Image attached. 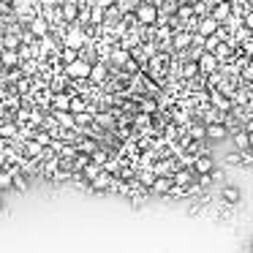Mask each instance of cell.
Wrapping results in <instances>:
<instances>
[{
    "mask_svg": "<svg viewBox=\"0 0 253 253\" xmlns=\"http://www.w3.org/2000/svg\"><path fill=\"white\" fill-rule=\"evenodd\" d=\"M6 188H14V174L8 169H0V191H6Z\"/></svg>",
    "mask_w": 253,
    "mask_h": 253,
    "instance_id": "obj_25",
    "label": "cell"
},
{
    "mask_svg": "<svg viewBox=\"0 0 253 253\" xmlns=\"http://www.w3.org/2000/svg\"><path fill=\"white\" fill-rule=\"evenodd\" d=\"M77 57H79V49H71V46H63V49H60V63H63V66L74 63Z\"/></svg>",
    "mask_w": 253,
    "mask_h": 253,
    "instance_id": "obj_23",
    "label": "cell"
},
{
    "mask_svg": "<svg viewBox=\"0 0 253 253\" xmlns=\"http://www.w3.org/2000/svg\"><path fill=\"white\" fill-rule=\"evenodd\" d=\"M199 71H202V74H215V71H218V55L204 52V55L199 57Z\"/></svg>",
    "mask_w": 253,
    "mask_h": 253,
    "instance_id": "obj_10",
    "label": "cell"
},
{
    "mask_svg": "<svg viewBox=\"0 0 253 253\" xmlns=\"http://www.w3.org/2000/svg\"><path fill=\"white\" fill-rule=\"evenodd\" d=\"M242 74H245V79H253V63H248V68Z\"/></svg>",
    "mask_w": 253,
    "mask_h": 253,
    "instance_id": "obj_33",
    "label": "cell"
},
{
    "mask_svg": "<svg viewBox=\"0 0 253 253\" xmlns=\"http://www.w3.org/2000/svg\"><path fill=\"white\" fill-rule=\"evenodd\" d=\"M231 142H234V147L240 150V153H245V150H251V131H245V128H240V131L231 133Z\"/></svg>",
    "mask_w": 253,
    "mask_h": 253,
    "instance_id": "obj_13",
    "label": "cell"
},
{
    "mask_svg": "<svg viewBox=\"0 0 253 253\" xmlns=\"http://www.w3.org/2000/svg\"><path fill=\"white\" fill-rule=\"evenodd\" d=\"M0 210H3V199H0Z\"/></svg>",
    "mask_w": 253,
    "mask_h": 253,
    "instance_id": "obj_37",
    "label": "cell"
},
{
    "mask_svg": "<svg viewBox=\"0 0 253 253\" xmlns=\"http://www.w3.org/2000/svg\"><path fill=\"white\" fill-rule=\"evenodd\" d=\"M106 74H109V68H106V63H104V60L93 63V74H90V82L101 84V82H104V79H106Z\"/></svg>",
    "mask_w": 253,
    "mask_h": 253,
    "instance_id": "obj_17",
    "label": "cell"
},
{
    "mask_svg": "<svg viewBox=\"0 0 253 253\" xmlns=\"http://www.w3.org/2000/svg\"><path fill=\"white\" fill-rule=\"evenodd\" d=\"M93 3H95V6H101V8H112L117 0H93Z\"/></svg>",
    "mask_w": 253,
    "mask_h": 253,
    "instance_id": "obj_32",
    "label": "cell"
},
{
    "mask_svg": "<svg viewBox=\"0 0 253 253\" xmlns=\"http://www.w3.org/2000/svg\"><path fill=\"white\" fill-rule=\"evenodd\" d=\"M191 169L196 171V174H212V171H215V161L210 158V155H196Z\"/></svg>",
    "mask_w": 253,
    "mask_h": 253,
    "instance_id": "obj_7",
    "label": "cell"
},
{
    "mask_svg": "<svg viewBox=\"0 0 253 253\" xmlns=\"http://www.w3.org/2000/svg\"><path fill=\"white\" fill-rule=\"evenodd\" d=\"M220 199H223L229 207H234V204H240V199H242V191L237 185H223L220 188Z\"/></svg>",
    "mask_w": 253,
    "mask_h": 253,
    "instance_id": "obj_12",
    "label": "cell"
},
{
    "mask_svg": "<svg viewBox=\"0 0 253 253\" xmlns=\"http://www.w3.org/2000/svg\"><path fill=\"white\" fill-rule=\"evenodd\" d=\"M210 104H212L218 112H231V109H234V104H231L220 90H210Z\"/></svg>",
    "mask_w": 253,
    "mask_h": 253,
    "instance_id": "obj_8",
    "label": "cell"
},
{
    "mask_svg": "<svg viewBox=\"0 0 253 253\" xmlns=\"http://www.w3.org/2000/svg\"><path fill=\"white\" fill-rule=\"evenodd\" d=\"M245 25H248V28H253V11H245Z\"/></svg>",
    "mask_w": 253,
    "mask_h": 253,
    "instance_id": "obj_34",
    "label": "cell"
},
{
    "mask_svg": "<svg viewBox=\"0 0 253 253\" xmlns=\"http://www.w3.org/2000/svg\"><path fill=\"white\" fill-rule=\"evenodd\" d=\"M0 57H3V66H6V71H8V68H14V66H19V60H22L17 49H3V52H0Z\"/></svg>",
    "mask_w": 253,
    "mask_h": 253,
    "instance_id": "obj_18",
    "label": "cell"
},
{
    "mask_svg": "<svg viewBox=\"0 0 253 253\" xmlns=\"http://www.w3.org/2000/svg\"><path fill=\"white\" fill-rule=\"evenodd\" d=\"M188 136H191L193 142H204V139H207V126L191 123V126H188Z\"/></svg>",
    "mask_w": 253,
    "mask_h": 253,
    "instance_id": "obj_21",
    "label": "cell"
},
{
    "mask_svg": "<svg viewBox=\"0 0 253 253\" xmlns=\"http://www.w3.org/2000/svg\"><path fill=\"white\" fill-rule=\"evenodd\" d=\"M177 17H180V19H191L193 17V6H180V8H177Z\"/></svg>",
    "mask_w": 253,
    "mask_h": 253,
    "instance_id": "obj_29",
    "label": "cell"
},
{
    "mask_svg": "<svg viewBox=\"0 0 253 253\" xmlns=\"http://www.w3.org/2000/svg\"><path fill=\"white\" fill-rule=\"evenodd\" d=\"M71 112H74V115H82V112H90L87 101H84V98H79V95H74V98H71Z\"/></svg>",
    "mask_w": 253,
    "mask_h": 253,
    "instance_id": "obj_24",
    "label": "cell"
},
{
    "mask_svg": "<svg viewBox=\"0 0 253 253\" xmlns=\"http://www.w3.org/2000/svg\"><path fill=\"white\" fill-rule=\"evenodd\" d=\"M60 14H63V19H66V22H77L79 19V3L77 0H66V3H63V8H60Z\"/></svg>",
    "mask_w": 253,
    "mask_h": 253,
    "instance_id": "obj_14",
    "label": "cell"
},
{
    "mask_svg": "<svg viewBox=\"0 0 253 253\" xmlns=\"http://www.w3.org/2000/svg\"><path fill=\"white\" fill-rule=\"evenodd\" d=\"M112 66H128V52L126 49H115V52H112Z\"/></svg>",
    "mask_w": 253,
    "mask_h": 253,
    "instance_id": "obj_26",
    "label": "cell"
},
{
    "mask_svg": "<svg viewBox=\"0 0 253 253\" xmlns=\"http://www.w3.org/2000/svg\"><path fill=\"white\" fill-rule=\"evenodd\" d=\"M90 74H93V63L84 60V57H77L74 63L66 66V77L68 79H90Z\"/></svg>",
    "mask_w": 253,
    "mask_h": 253,
    "instance_id": "obj_2",
    "label": "cell"
},
{
    "mask_svg": "<svg viewBox=\"0 0 253 253\" xmlns=\"http://www.w3.org/2000/svg\"><path fill=\"white\" fill-rule=\"evenodd\" d=\"M71 93H55L52 95V112H71Z\"/></svg>",
    "mask_w": 253,
    "mask_h": 253,
    "instance_id": "obj_11",
    "label": "cell"
},
{
    "mask_svg": "<svg viewBox=\"0 0 253 253\" xmlns=\"http://www.w3.org/2000/svg\"><path fill=\"white\" fill-rule=\"evenodd\" d=\"M218 30H220V22L215 17H202V22H196V36H202V39H210Z\"/></svg>",
    "mask_w": 253,
    "mask_h": 253,
    "instance_id": "obj_4",
    "label": "cell"
},
{
    "mask_svg": "<svg viewBox=\"0 0 253 253\" xmlns=\"http://www.w3.org/2000/svg\"><path fill=\"white\" fill-rule=\"evenodd\" d=\"M248 11H253V0H251V6H248Z\"/></svg>",
    "mask_w": 253,
    "mask_h": 253,
    "instance_id": "obj_35",
    "label": "cell"
},
{
    "mask_svg": "<svg viewBox=\"0 0 253 253\" xmlns=\"http://www.w3.org/2000/svg\"><path fill=\"white\" fill-rule=\"evenodd\" d=\"M84 44H87V33H84L82 25L74 22L71 28L66 30V36H63V46H71V49H82Z\"/></svg>",
    "mask_w": 253,
    "mask_h": 253,
    "instance_id": "obj_1",
    "label": "cell"
},
{
    "mask_svg": "<svg viewBox=\"0 0 253 253\" xmlns=\"http://www.w3.org/2000/svg\"><path fill=\"white\" fill-rule=\"evenodd\" d=\"M112 182H115V174H109V171H101L98 177H95L93 182H90V191H95V193H104V191H112Z\"/></svg>",
    "mask_w": 253,
    "mask_h": 253,
    "instance_id": "obj_6",
    "label": "cell"
},
{
    "mask_svg": "<svg viewBox=\"0 0 253 253\" xmlns=\"http://www.w3.org/2000/svg\"><path fill=\"white\" fill-rule=\"evenodd\" d=\"M101 171H104V166H98V164H93V161H90V164L84 166V169L79 171V174H82V177H84V180H87V182H93L95 177L101 174Z\"/></svg>",
    "mask_w": 253,
    "mask_h": 253,
    "instance_id": "obj_22",
    "label": "cell"
},
{
    "mask_svg": "<svg viewBox=\"0 0 253 253\" xmlns=\"http://www.w3.org/2000/svg\"><path fill=\"white\" fill-rule=\"evenodd\" d=\"M30 90V82L28 79H19V84H17V93H28Z\"/></svg>",
    "mask_w": 253,
    "mask_h": 253,
    "instance_id": "obj_31",
    "label": "cell"
},
{
    "mask_svg": "<svg viewBox=\"0 0 253 253\" xmlns=\"http://www.w3.org/2000/svg\"><path fill=\"white\" fill-rule=\"evenodd\" d=\"M90 25H106V8L90 3Z\"/></svg>",
    "mask_w": 253,
    "mask_h": 253,
    "instance_id": "obj_19",
    "label": "cell"
},
{
    "mask_svg": "<svg viewBox=\"0 0 253 253\" xmlns=\"http://www.w3.org/2000/svg\"><path fill=\"white\" fill-rule=\"evenodd\" d=\"M171 185H174V177H155L150 193H155V196H169Z\"/></svg>",
    "mask_w": 253,
    "mask_h": 253,
    "instance_id": "obj_9",
    "label": "cell"
},
{
    "mask_svg": "<svg viewBox=\"0 0 253 253\" xmlns=\"http://www.w3.org/2000/svg\"><path fill=\"white\" fill-rule=\"evenodd\" d=\"M139 112H144V115H155V112H158V104H155V101H150V98H142Z\"/></svg>",
    "mask_w": 253,
    "mask_h": 253,
    "instance_id": "obj_27",
    "label": "cell"
},
{
    "mask_svg": "<svg viewBox=\"0 0 253 253\" xmlns=\"http://www.w3.org/2000/svg\"><path fill=\"white\" fill-rule=\"evenodd\" d=\"M28 30L36 36V39H46L49 30H52V25H49V19H46V17H36V19H30Z\"/></svg>",
    "mask_w": 253,
    "mask_h": 253,
    "instance_id": "obj_5",
    "label": "cell"
},
{
    "mask_svg": "<svg viewBox=\"0 0 253 253\" xmlns=\"http://www.w3.org/2000/svg\"><path fill=\"white\" fill-rule=\"evenodd\" d=\"M229 136V126L226 123H212V126H207V139H212V142H220V139Z\"/></svg>",
    "mask_w": 253,
    "mask_h": 253,
    "instance_id": "obj_15",
    "label": "cell"
},
{
    "mask_svg": "<svg viewBox=\"0 0 253 253\" xmlns=\"http://www.w3.org/2000/svg\"><path fill=\"white\" fill-rule=\"evenodd\" d=\"M231 14V3L229 0H220V3H215V8H212V17L218 19V22H223L226 17Z\"/></svg>",
    "mask_w": 253,
    "mask_h": 253,
    "instance_id": "obj_20",
    "label": "cell"
},
{
    "mask_svg": "<svg viewBox=\"0 0 253 253\" xmlns=\"http://www.w3.org/2000/svg\"><path fill=\"white\" fill-rule=\"evenodd\" d=\"M0 30H3V17H0Z\"/></svg>",
    "mask_w": 253,
    "mask_h": 253,
    "instance_id": "obj_36",
    "label": "cell"
},
{
    "mask_svg": "<svg viewBox=\"0 0 253 253\" xmlns=\"http://www.w3.org/2000/svg\"><path fill=\"white\" fill-rule=\"evenodd\" d=\"M193 39H196V36L188 33V30H185V33H177V36H174V41H171V46H174L177 52H185L188 46H193Z\"/></svg>",
    "mask_w": 253,
    "mask_h": 253,
    "instance_id": "obj_16",
    "label": "cell"
},
{
    "mask_svg": "<svg viewBox=\"0 0 253 253\" xmlns=\"http://www.w3.org/2000/svg\"><path fill=\"white\" fill-rule=\"evenodd\" d=\"M207 6H210V3H204V0H202V3H196V6H193V14H196V17H204V14H207Z\"/></svg>",
    "mask_w": 253,
    "mask_h": 253,
    "instance_id": "obj_30",
    "label": "cell"
},
{
    "mask_svg": "<svg viewBox=\"0 0 253 253\" xmlns=\"http://www.w3.org/2000/svg\"><path fill=\"white\" fill-rule=\"evenodd\" d=\"M199 74V63L196 60H191V63H185V66H182V77L185 79H193Z\"/></svg>",
    "mask_w": 253,
    "mask_h": 253,
    "instance_id": "obj_28",
    "label": "cell"
},
{
    "mask_svg": "<svg viewBox=\"0 0 253 253\" xmlns=\"http://www.w3.org/2000/svg\"><path fill=\"white\" fill-rule=\"evenodd\" d=\"M136 22L139 25H155L158 22V6H155V3H139L136 6Z\"/></svg>",
    "mask_w": 253,
    "mask_h": 253,
    "instance_id": "obj_3",
    "label": "cell"
}]
</instances>
